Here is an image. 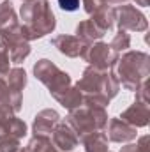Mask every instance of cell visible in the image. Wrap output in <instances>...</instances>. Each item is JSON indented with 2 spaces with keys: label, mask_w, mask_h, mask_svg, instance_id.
<instances>
[{
  "label": "cell",
  "mask_w": 150,
  "mask_h": 152,
  "mask_svg": "<svg viewBox=\"0 0 150 152\" xmlns=\"http://www.w3.org/2000/svg\"><path fill=\"white\" fill-rule=\"evenodd\" d=\"M81 0H58V7L66 12H74L79 9Z\"/></svg>",
  "instance_id": "4316f807"
},
{
  "label": "cell",
  "mask_w": 150,
  "mask_h": 152,
  "mask_svg": "<svg viewBox=\"0 0 150 152\" xmlns=\"http://www.w3.org/2000/svg\"><path fill=\"white\" fill-rule=\"evenodd\" d=\"M115 75L120 87L134 92L150 76V57L140 50H127L115 64Z\"/></svg>",
  "instance_id": "7a4b0ae2"
},
{
  "label": "cell",
  "mask_w": 150,
  "mask_h": 152,
  "mask_svg": "<svg viewBox=\"0 0 150 152\" xmlns=\"http://www.w3.org/2000/svg\"><path fill=\"white\" fill-rule=\"evenodd\" d=\"M120 118L124 122H127L129 126L133 127H147L150 122V106L149 104H141V103H133L129 108H125L122 113H120Z\"/></svg>",
  "instance_id": "7c38bea8"
},
{
  "label": "cell",
  "mask_w": 150,
  "mask_h": 152,
  "mask_svg": "<svg viewBox=\"0 0 150 152\" xmlns=\"http://www.w3.org/2000/svg\"><path fill=\"white\" fill-rule=\"evenodd\" d=\"M108 112L103 106L95 104H81L79 108L71 110L66 117V122L73 127L78 134V138L94 133V131H104L108 126Z\"/></svg>",
  "instance_id": "277c9868"
},
{
  "label": "cell",
  "mask_w": 150,
  "mask_h": 152,
  "mask_svg": "<svg viewBox=\"0 0 150 152\" xmlns=\"http://www.w3.org/2000/svg\"><path fill=\"white\" fill-rule=\"evenodd\" d=\"M11 69V57L9 50L5 48L4 42H0V76H5Z\"/></svg>",
  "instance_id": "d4e9b609"
},
{
  "label": "cell",
  "mask_w": 150,
  "mask_h": 152,
  "mask_svg": "<svg viewBox=\"0 0 150 152\" xmlns=\"http://www.w3.org/2000/svg\"><path fill=\"white\" fill-rule=\"evenodd\" d=\"M21 2H23V4H25V2H32V0H21Z\"/></svg>",
  "instance_id": "1f68e13d"
},
{
  "label": "cell",
  "mask_w": 150,
  "mask_h": 152,
  "mask_svg": "<svg viewBox=\"0 0 150 152\" xmlns=\"http://www.w3.org/2000/svg\"><path fill=\"white\" fill-rule=\"evenodd\" d=\"M9 88L16 94H23V88L27 87V71L23 67H11L9 73L4 76Z\"/></svg>",
  "instance_id": "ac0fdd59"
},
{
  "label": "cell",
  "mask_w": 150,
  "mask_h": 152,
  "mask_svg": "<svg viewBox=\"0 0 150 152\" xmlns=\"http://www.w3.org/2000/svg\"><path fill=\"white\" fill-rule=\"evenodd\" d=\"M110 152H111V151H110Z\"/></svg>",
  "instance_id": "836d02e7"
},
{
  "label": "cell",
  "mask_w": 150,
  "mask_h": 152,
  "mask_svg": "<svg viewBox=\"0 0 150 152\" xmlns=\"http://www.w3.org/2000/svg\"><path fill=\"white\" fill-rule=\"evenodd\" d=\"M51 46L57 48L58 53H62L69 58H78L83 55V51L88 44H85L81 39L71 36V34H58V36L51 37Z\"/></svg>",
  "instance_id": "30bf717a"
},
{
  "label": "cell",
  "mask_w": 150,
  "mask_h": 152,
  "mask_svg": "<svg viewBox=\"0 0 150 152\" xmlns=\"http://www.w3.org/2000/svg\"><path fill=\"white\" fill-rule=\"evenodd\" d=\"M34 76L48 88L51 97L58 96L60 92H64L66 88H69L73 85L71 75L62 71L55 62H51L48 58H41L34 64Z\"/></svg>",
  "instance_id": "5b68a950"
},
{
  "label": "cell",
  "mask_w": 150,
  "mask_h": 152,
  "mask_svg": "<svg viewBox=\"0 0 150 152\" xmlns=\"http://www.w3.org/2000/svg\"><path fill=\"white\" fill-rule=\"evenodd\" d=\"M134 2H136V5H141V7L150 5V0H134Z\"/></svg>",
  "instance_id": "f546056e"
},
{
  "label": "cell",
  "mask_w": 150,
  "mask_h": 152,
  "mask_svg": "<svg viewBox=\"0 0 150 152\" xmlns=\"http://www.w3.org/2000/svg\"><path fill=\"white\" fill-rule=\"evenodd\" d=\"M51 142H53V145L58 149L60 152H73L79 145V138H78V134H76V131L64 120H60L57 126H55V129L51 131Z\"/></svg>",
  "instance_id": "ba28073f"
},
{
  "label": "cell",
  "mask_w": 150,
  "mask_h": 152,
  "mask_svg": "<svg viewBox=\"0 0 150 152\" xmlns=\"http://www.w3.org/2000/svg\"><path fill=\"white\" fill-rule=\"evenodd\" d=\"M149 142H150V136L145 134V136H140L136 138V143H125V147H122L120 152H150L149 147Z\"/></svg>",
  "instance_id": "cb8c5ba5"
},
{
  "label": "cell",
  "mask_w": 150,
  "mask_h": 152,
  "mask_svg": "<svg viewBox=\"0 0 150 152\" xmlns=\"http://www.w3.org/2000/svg\"><path fill=\"white\" fill-rule=\"evenodd\" d=\"M136 103H141V104H149V80L147 81H143L136 90Z\"/></svg>",
  "instance_id": "484cf974"
},
{
  "label": "cell",
  "mask_w": 150,
  "mask_h": 152,
  "mask_svg": "<svg viewBox=\"0 0 150 152\" xmlns=\"http://www.w3.org/2000/svg\"><path fill=\"white\" fill-rule=\"evenodd\" d=\"M23 27L28 41H37L51 34L57 28V18L51 11L50 0H32L25 2L20 9Z\"/></svg>",
  "instance_id": "6da1fadb"
},
{
  "label": "cell",
  "mask_w": 150,
  "mask_h": 152,
  "mask_svg": "<svg viewBox=\"0 0 150 152\" xmlns=\"http://www.w3.org/2000/svg\"><path fill=\"white\" fill-rule=\"evenodd\" d=\"M14 23H20V21H18V14L12 7V2L11 0H2L0 2V30L5 28V27H11Z\"/></svg>",
  "instance_id": "d6986e66"
},
{
  "label": "cell",
  "mask_w": 150,
  "mask_h": 152,
  "mask_svg": "<svg viewBox=\"0 0 150 152\" xmlns=\"http://www.w3.org/2000/svg\"><path fill=\"white\" fill-rule=\"evenodd\" d=\"M79 143L85 147V152H110L108 136L104 131H94L79 138Z\"/></svg>",
  "instance_id": "9a60e30c"
},
{
  "label": "cell",
  "mask_w": 150,
  "mask_h": 152,
  "mask_svg": "<svg viewBox=\"0 0 150 152\" xmlns=\"http://www.w3.org/2000/svg\"><path fill=\"white\" fill-rule=\"evenodd\" d=\"M76 37L81 39L85 44H92V42H97L104 37V32L88 18L76 25Z\"/></svg>",
  "instance_id": "5bb4252c"
},
{
  "label": "cell",
  "mask_w": 150,
  "mask_h": 152,
  "mask_svg": "<svg viewBox=\"0 0 150 152\" xmlns=\"http://www.w3.org/2000/svg\"><path fill=\"white\" fill-rule=\"evenodd\" d=\"M58 104H62L66 110H74V108H79L81 104H83V94L78 90V87L76 85H71L69 88H66L64 92H60L58 96H55L53 97Z\"/></svg>",
  "instance_id": "e0dca14e"
},
{
  "label": "cell",
  "mask_w": 150,
  "mask_h": 152,
  "mask_svg": "<svg viewBox=\"0 0 150 152\" xmlns=\"http://www.w3.org/2000/svg\"><path fill=\"white\" fill-rule=\"evenodd\" d=\"M16 152H28V149H27V147H23V149L20 147V149H18V151H16Z\"/></svg>",
  "instance_id": "4dcf8cb0"
},
{
  "label": "cell",
  "mask_w": 150,
  "mask_h": 152,
  "mask_svg": "<svg viewBox=\"0 0 150 152\" xmlns=\"http://www.w3.org/2000/svg\"><path fill=\"white\" fill-rule=\"evenodd\" d=\"M2 133H5V134H12V136H16V138H23L25 134H27V124H25V120H21V118H18L16 115H11L7 120H5V124H4V131Z\"/></svg>",
  "instance_id": "ffe728a7"
},
{
  "label": "cell",
  "mask_w": 150,
  "mask_h": 152,
  "mask_svg": "<svg viewBox=\"0 0 150 152\" xmlns=\"http://www.w3.org/2000/svg\"><path fill=\"white\" fill-rule=\"evenodd\" d=\"M21 147V140L12 134H0V152H16Z\"/></svg>",
  "instance_id": "603a6c76"
},
{
  "label": "cell",
  "mask_w": 150,
  "mask_h": 152,
  "mask_svg": "<svg viewBox=\"0 0 150 152\" xmlns=\"http://www.w3.org/2000/svg\"><path fill=\"white\" fill-rule=\"evenodd\" d=\"M58 122H60V115H58L57 110H51V108L41 110L34 117L32 133H34V136H50Z\"/></svg>",
  "instance_id": "8fae6325"
},
{
  "label": "cell",
  "mask_w": 150,
  "mask_h": 152,
  "mask_svg": "<svg viewBox=\"0 0 150 152\" xmlns=\"http://www.w3.org/2000/svg\"><path fill=\"white\" fill-rule=\"evenodd\" d=\"M0 106L12 115H16L23 106V94L12 92L4 76H0Z\"/></svg>",
  "instance_id": "4fadbf2b"
},
{
  "label": "cell",
  "mask_w": 150,
  "mask_h": 152,
  "mask_svg": "<svg viewBox=\"0 0 150 152\" xmlns=\"http://www.w3.org/2000/svg\"><path fill=\"white\" fill-rule=\"evenodd\" d=\"M90 20L106 34L108 30H111L115 25V7L110 5H101L97 11H94L90 14Z\"/></svg>",
  "instance_id": "2e32d148"
},
{
  "label": "cell",
  "mask_w": 150,
  "mask_h": 152,
  "mask_svg": "<svg viewBox=\"0 0 150 152\" xmlns=\"http://www.w3.org/2000/svg\"><path fill=\"white\" fill-rule=\"evenodd\" d=\"M110 46H111L118 55H120L122 51H127V50L131 48V36H129V32H125V30H118V32L115 34V37L111 39Z\"/></svg>",
  "instance_id": "7402d4cb"
},
{
  "label": "cell",
  "mask_w": 150,
  "mask_h": 152,
  "mask_svg": "<svg viewBox=\"0 0 150 152\" xmlns=\"http://www.w3.org/2000/svg\"><path fill=\"white\" fill-rule=\"evenodd\" d=\"M0 2H2V0H0Z\"/></svg>",
  "instance_id": "d6a6232c"
},
{
  "label": "cell",
  "mask_w": 150,
  "mask_h": 152,
  "mask_svg": "<svg viewBox=\"0 0 150 152\" xmlns=\"http://www.w3.org/2000/svg\"><path fill=\"white\" fill-rule=\"evenodd\" d=\"M118 53L113 50L108 42H103V41H97V42H92L85 48L81 58L85 62H88V66L95 67V69H101V71H106V69H113L115 64L118 62Z\"/></svg>",
  "instance_id": "8992f818"
},
{
  "label": "cell",
  "mask_w": 150,
  "mask_h": 152,
  "mask_svg": "<svg viewBox=\"0 0 150 152\" xmlns=\"http://www.w3.org/2000/svg\"><path fill=\"white\" fill-rule=\"evenodd\" d=\"M78 90L83 96H104L111 101L120 92V83L113 69H95L92 66L85 67L81 78L76 81Z\"/></svg>",
  "instance_id": "3957f363"
},
{
  "label": "cell",
  "mask_w": 150,
  "mask_h": 152,
  "mask_svg": "<svg viewBox=\"0 0 150 152\" xmlns=\"http://www.w3.org/2000/svg\"><path fill=\"white\" fill-rule=\"evenodd\" d=\"M115 23L118 25V30L125 32H147L149 28L147 16L129 4L115 7Z\"/></svg>",
  "instance_id": "52a82bcc"
},
{
  "label": "cell",
  "mask_w": 150,
  "mask_h": 152,
  "mask_svg": "<svg viewBox=\"0 0 150 152\" xmlns=\"http://www.w3.org/2000/svg\"><path fill=\"white\" fill-rule=\"evenodd\" d=\"M28 152H60L51 142L50 136H32L27 143Z\"/></svg>",
  "instance_id": "44dd1931"
},
{
  "label": "cell",
  "mask_w": 150,
  "mask_h": 152,
  "mask_svg": "<svg viewBox=\"0 0 150 152\" xmlns=\"http://www.w3.org/2000/svg\"><path fill=\"white\" fill-rule=\"evenodd\" d=\"M11 115H12V113H9L5 108H2V106H0V134H2V131H4V124H5V120H7Z\"/></svg>",
  "instance_id": "83f0119b"
},
{
  "label": "cell",
  "mask_w": 150,
  "mask_h": 152,
  "mask_svg": "<svg viewBox=\"0 0 150 152\" xmlns=\"http://www.w3.org/2000/svg\"><path fill=\"white\" fill-rule=\"evenodd\" d=\"M106 136L110 142H115V143H131L138 138V129L124 122L120 117H113L108 120Z\"/></svg>",
  "instance_id": "9c48e42d"
},
{
  "label": "cell",
  "mask_w": 150,
  "mask_h": 152,
  "mask_svg": "<svg viewBox=\"0 0 150 152\" xmlns=\"http://www.w3.org/2000/svg\"><path fill=\"white\" fill-rule=\"evenodd\" d=\"M127 2H129V0H108V5H110V7H115V5L118 7V5H124V4H127Z\"/></svg>",
  "instance_id": "f1b7e54d"
}]
</instances>
